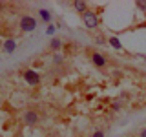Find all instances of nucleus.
Here are the masks:
<instances>
[{
	"label": "nucleus",
	"instance_id": "1",
	"mask_svg": "<svg viewBox=\"0 0 146 137\" xmlns=\"http://www.w3.org/2000/svg\"><path fill=\"white\" fill-rule=\"evenodd\" d=\"M82 20H84V24H86V27L88 29H95V27L99 26V18H97V15H95L93 11H86V13H82Z\"/></svg>",
	"mask_w": 146,
	"mask_h": 137
},
{
	"label": "nucleus",
	"instance_id": "2",
	"mask_svg": "<svg viewBox=\"0 0 146 137\" xmlns=\"http://www.w3.org/2000/svg\"><path fill=\"white\" fill-rule=\"evenodd\" d=\"M20 29L22 31H35L36 29V20L33 17H29V15H26V17H22L20 18Z\"/></svg>",
	"mask_w": 146,
	"mask_h": 137
},
{
	"label": "nucleus",
	"instance_id": "3",
	"mask_svg": "<svg viewBox=\"0 0 146 137\" xmlns=\"http://www.w3.org/2000/svg\"><path fill=\"white\" fill-rule=\"evenodd\" d=\"M24 79H26V82L29 86H36L40 82V77H38V73H36L35 70H27V71H24Z\"/></svg>",
	"mask_w": 146,
	"mask_h": 137
},
{
	"label": "nucleus",
	"instance_id": "4",
	"mask_svg": "<svg viewBox=\"0 0 146 137\" xmlns=\"http://www.w3.org/2000/svg\"><path fill=\"white\" fill-rule=\"evenodd\" d=\"M91 62H93L97 68H104L106 66V57L100 55V53H91Z\"/></svg>",
	"mask_w": 146,
	"mask_h": 137
},
{
	"label": "nucleus",
	"instance_id": "5",
	"mask_svg": "<svg viewBox=\"0 0 146 137\" xmlns=\"http://www.w3.org/2000/svg\"><path fill=\"white\" fill-rule=\"evenodd\" d=\"M36 119H38V115H36V112H33V110H29V112L24 113V122L26 124H35Z\"/></svg>",
	"mask_w": 146,
	"mask_h": 137
},
{
	"label": "nucleus",
	"instance_id": "6",
	"mask_svg": "<svg viewBox=\"0 0 146 137\" xmlns=\"http://www.w3.org/2000/svg\"><path fill=\"white\" fill-rule=\"evenodd\" d=\"M15 49H17V42L13 39H7L6 42H4V51L6 53H13Z\"/></svg>",
	"mask_w": 146,
	"mask_h": 137
},
{
	"label": "nucleus",
	"instance_id": "7",
	"mask_svg": "<svg viewBox=\"0 0 146 137\" xmlns=\"http://www.w3.org/2000/svg\"><path fill=\"white\" fill-rule=\"evenodd\" d=\"M73 7H75L77 11L80 13V15H82V13H86V11H88V4H86V2H80V0L73 2Z\"/></svg>",
	"mask_w": 146,
	"mask_h": 137
},
{
	"label": "nucleus",
	"instance_id": "8",
	"mask_svg": "<svg viewBox=\"0 0 146 137\" xmlns=\"http://www.w3.org/2000/svg\"><path fill=\"white\" fill-rule=\"evenodd\" d=\"M38 13H40V18H42L44 22H49V20H51V13H49L48 9H40Z\"/></svg>",
	"mask_w": 146,
	"mask_h": 137
},
{
	"label": "nucleus",
	"instance_id": "9",
	"mask_svg": "<svg viewBox=\"0 0 146 137\" xmlns=\"http://www.w3.org/2000/svg\"><path fill=\"white\" fill-rule=\"evenodd\" d=\"M110 44H111V48H115V49H122V44H121V40H119L117 37H111V39H110Z\"/></svg>",
	"mask_w": 146,
	"mask_h": 137
},
{
	"label": "nucleus",
	"instance_id": "10",
	"mask_svg": "<svg viewBox=\"0 0 146 137\" xmlns=\"http://www.w3.org/2000/svg\"><path fill=\"white\" fill-rule=\"evenodd\" d=\"M60 46H62L60 39H53L51 42H49V48H51V49H60Z\"/></svg>",
	"mask_w": 146,
	"mask_h": 137
},
{
	"label": "nucleus",
	"instance_id": "11",
	"mask_svg": "<svg viewBox=\"0 0 146 137\" xmlns=\"http://www.w3.org/2000/svg\"><path fill=\"white\" fill-rule=\"evenodd\" d=\"M91 137H106V135H104V132H102V130H95Z\"/></svg>",
	"mask_w": 146,
	"mask_h": 137
},
{
	"label": "nucleus",
	"instance_id": "12",
	"mask_svg": "<svg viewBox=\"0 0 146 137\" xmlns=\"http://www.w3.org/2000/svg\"><path fill=\"white\" fill-rule=\"evenodd\" d=\"M55 29H57L55 26H49L48 29H46V33H48V35H53V33H55Z\"/></svg>",
	"mask_w": 146,
	"mask_h": 137
},
{
	"label": "nucleus",
	"instance_id": "13",
	"mask_svg": "<svg viewBox=\"0 0 146 137\" xmlns=\"http://www.w3.org/2000/svg\"><path fill=\"white\" fill-rule=\"evenodd\" d=\"M53 61L58 64V62H62V57H60V55H55V59H53Z\"/></svg>",
	"mask_w": 146,
	"mask_h": 137
},
{
	"label": "nucleus",
	"instance_id": "14",
	"mask_svg": "<svg viewBox=\"0 0 146 137\" xmlns=\"http://www.w3.org/2000/svg\"><path fill=\"white\" fill-rule=\"evenodd\" d=\"M137 7H141V9H146V4H144V2H137Z\"/></svg>",
	"mask_w": 146,
	"mask_h": 137
},
{
	"label": "nucleus",
	"instance_id": "15",
	"mask_svg": "<svg viewBox=\"0 0 146 137\" xmlns=\"http://www.w3.org/2000/svg\"><path fill=\"white\" fill-rule=\"evenodd\" d=\"M141 137H146V130H141Z\"/></svg>",
	"mask_w": 146,
	"mask_h": 137
},
{
	"label": "nucleus",
	"instance_id": "16",
	"mask_svg": "<svg viewBox=\"0 0 146 137\" xmlns=\"http://www.w3.org/2000/svg\"><path fill=\"white\" fill-rule=\"evenodd\" d=\"M143 59H144V62H146V55H143Z\"/></svg>",
	"mask_w": 146,
	"mask_h": 137
}]
</instances>
